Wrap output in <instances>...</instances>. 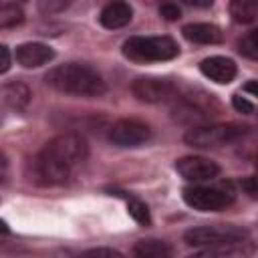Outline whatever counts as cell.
I'll use <instances>...</instances> for the list:
<instances>
[{"instance_id": "8992f818", "label": "cell", "mask_w": 258, "mask_h": 258, "mask_svg": "<svg viewBox=\"0 0 258 258\" xmlns=\"http://www.w3.org/2000/svg\"><path fill=\"white\" fill-rule=\"evenodd\" d=\"M244 131H246L244 127L234 123H210V125L191 127L183 135V141L196 149H212L236 141L238 137L244 135Z\"/></svg>"}, {"instance_id": "484cf974", "label": "cell", "mask_w": 258, "mask_h": 258, "mask_svg": "<svg viewBox=\"0 0 258 258\" xmlns=\"http://www.w3.org/2000/svg\"><path fill=\"white\" fill-rule=\"evenodd\" d=\"M0 73H6L8 69H10V52H8V46L6 44H2L0 46Z\"/></svg>"}, {"instance_id": "d4e9b609", "label": "cell", "mask_w": 258, "mask_h": 258, "mask_svg": "<svg viewBox=\"0 0 258 258\" xmlns=\"http://www.w3.org/2000/svg\"><path fill=\"white\" fill-rule=\"evenodd\" d=\"M232 105H234V109H236V111L246 113V115L254 111V105H252L246 97H242V95H234V97H232Z\"/></svg>"}, {"instance_id": "603a6c76", "label": "cell", "mask_w": 258, "mask_h": 258, "mask_svg": "<svg viewBox=\"0 0 258 258\" xmlns=\"http://www.w3.org/2000/svg\"><path fill=\"white\" fill-rule=\"evenodd\" d=\"M81 258H125V256H123L119 250H115V248H105V246H101V248H91V250L83 252Z\"/></svg>"}, {"instance_id": "cb8c5ba5", "label": "cell", "mask_w": 258, "mask_h": 258, "mask_svg": "<svg viewBox=\"0 0 258 258\" xmlns=\"http://www.w3.org/2000/svg\"><path fill=\"white\" fill-rule=\"evenodd\" d=\"M159 16L171 22V20H177V18L181 16V10H179L177 4H173V2H165V4L159 6Z\"/></svg>"}, {"instance_id": "4fadbf2b", "label": "cell", "mask_w": 258, "mask_h": 258, "mask_svg": "<svg viewBox=\"0 0 258 258\" xmlns=\"http://www.w3.org/2000/svg\"><path fill=\"white\" fill-rule=\"evenodd\" d=\"M256 246L252 244L250 238L240 240V242H232V244H222V246H214V248H202L198 254L189 256V258H250L254 254Z\"/></svg>"}, {"instance_id": "ba28073f", "label": "cell", "mask_w": 258, "mask_h": 258, "mask_svg": "<svg viewBox=\"0 0 258 258\" xmlns=\"http://www.w3.org/2000/svg\"><path fill=\"white\" fill-rule=\"evenodd\" d=\"M109 139L117 147H141L151 139V129L139 119H119L109 129Z\"/></svg>"}, {"instance_id": "30bf717a", "label": "cell", "mask_w": 258, "mask_h": 258, "mask_svg": "<svg viewBox=\"0 0 258 258\" xmlns=\"http://www.w3.org/2000/svg\"><path fill=\"white\" fill-rule=\"evenodd\" d=\"M131 93L143 103H161L175 97V85L161 77H139L131 85Z\"/></svg>"}, {"instance_id": "6da1fadb", "label": "cell", "mask_w": 258, "mask_h": 258, "mask_svg": "<svg viewBox=\"0 0 258 258\" xmlns=\"http://www.w3.org/2000/svg\"><path fill=\"white\" fill-rule=\"evenodd\" d=\"M87 141L77 133L52 137L32 159V175L40 185H60L69 181L87 161Z\"/></svg>"}, {"instance_id": "83f0119b", "label": "cell", "mask_w": 258, "mask_h": 258, "mask_svg": "<svg viewBox=\"0 0 258 258\" xmlns=\"http://www.w3.org/2000/svg\"><path fill=\"white\" fill-rule=\"evenodd\" d=\"M244 93H248L252 97H258V81H248L244 85Z\"/></svg>"}, {"instance_id": "52a82bcc", "label": "cell", "mask_w": 258, "mask_h": 258, "mask_svg": "<svg viewBox=\"0 0 258 258\" xmlns=\"http://www.w3.org/2000/svg\"><path fill=\"white\" fill-rule=\"evenodd\" d=\"M218 111V103L212 99V95H181L179 99L175 97V119H179L181 123H194V127H198V123L210 119L212 115H216Z\"/></svg>"}, {"instance_id": "ffe728a7", "label": "cell", "mask_w": 258, "mask_h": 258, "mask_svg": "<svg viewBox=\"0 0 258 258\" xmlns=\"http://www.w3.org/2000/svg\"><path fill=\"white\" fill-rule=\"evenodd\" d=\"M238 52L246 58L258 60V28L246 32L240 40H238Z\"/></svg>"}, {"instance_id": "7c38bea8", "label": "cell", "mask_w": 258, "mask_h": 258, "mask_svg": "<svg viewBox=\"0 0 258 258\" xmlns=\"http://www.w3.org/2000/svg\"><path fill=\"white\" fill-rule=\"evenodd\" d=\"M200 71L204 77H208L210 81L218 83V85H228L234 81L238 69L236 62L232 58L226 56H208L200 62Z\"/></svg>"}, {"instance_id": "5b68a950", "label": "cell", "mask_w": 258, "mask_h": 258, "mask_svg": "<svg viewBox=\"0 0 258 258\" xmlns=\"http://www.w3.org/2000/svg\"><path fill=\"white\" fill-rule=\"evenodd\" d=\"M248 238V230L236 224H208L191 228L183 234L185 244L194 248H214L222 244H232Z\"/></svg>"}, {"instance_id": "44dd1931", "label": "cell", "mask_w": 258, "mask_h": 258, "mask_svg": "<svg viewBox=\"0 0 258 258\" xmlns=\"http://www.w3.org/2000/svg\"><path fill=\"white\" fill-rule=\"evenodd\" d=\"M127 210H129L131 218H133L137 224H141V226H149V224H151L149 208H147L141 200H137V198H129V200H127Z\"/></svg>"}, {"instance_id": "3957f363", "label": "cell", "mask_w": 258, "mask_h": 258, "mask_svg": "<svg viewBox=\"0 0 258 258\" xmlns=\"http://www.w3.org/2000/svg\"><path fill=\"white\" fill-rule=\"evenodd\" d=\"M123 54L135 62H161L179 54L171 36H131L123 42Z\"/></svg>"}, {"instance_id": "e0dca14e", "label": "cell", "mask_w": 258, "mask_h": 258, "mask_svg": "<svg viewBox=\"0 0 258 258\" xmlns=\"http://www.w3.org/2000/svg\"><path fill=\"white\" fill-rule=\"evenodd\" d=\"M2 99H4V105L20 111L30 101V89L24 83H18V81L16 83H8L2 89Z\"/></svg>"}, {"instance_id": "277c9868", "label": "cell", "mask_w": 258, "mask_h": 258, "mask_svg": "<svg viewBox=\"0 0 258 258\" xmlns=\"http://www.w3.org/2000/svg\"><path fill=\"white\" fill-rule=\"evenodd\" d=\"M183 202L200 212H220L226 210L234 198H236V189L232 185V181H220V183H212V185H187L183 187Z\"/></svg>"}, {"instance_id": "9c48e42d", "label": "cell", "mask_w": 258, "mask_h": 258, "mask_svg": "<svg viewBox=\"0 0 258 258\" xmlns=\"http://www.w3.org/2000/svg\"><path fill=\"white\" fill-rule=\"evenodd\" d=\"M175 171L185 181L204 183V181H212L218 177L220 165L208 157H202V155H185V157L175 161Z\"/></svg>"}, {"instance_id": "7402d4cb", "label": "cell", "mask_w": 258, "mask_h": 258, "mask_svg": "<svg viewBox=\"0 0 258 258\" xmlns=\"http://www.w3.org/2000/svg\"><path fill=\"white\" fill-rule=\"evenodd\" d=\"M240 185H242V189H244L246 196H250L252 200H258V159H256V169H254V173L248 175V177H244V179L240 181Z\"/></svg>"}, {"instance_id": "d6986e66", "label": "cell", "mask_w": 258, "mask_h": 258, "mask_svg": "<svg viewBox=\"0 0 258 258\" xmlns=\"http://www.w3.org/2000/svg\"><path fill=\"white\" fill-rule=\"evenodd\" d=\"M24 20V12L18 4H12V2H4L0 6V28H10V26H16Z\"/></svg>"}, {"instance_id": "8fae6325", "label": "cell", "mask_w": 258, "mask_h": 258, "mask_svg": "<svg viewBox=\"0 0 258 258\" xmlns=\"http://www.w3.org/2000/svg\"><path fill=\"white\" fill-rule=\"evenodd\" d=\"M14 58L24 69H38L54 58V50L42 42H22L16 46Z\"/></svg>"}, {"instance_id": "5bb4252c", "label": "cell", "mask_w": 258, "mask_h": 258, "mask_svg": "<svg viewBox=\"0 0 258 258\" xmlns=\"http://www.w3.org/2000/svg\"><path fill=\"white\" fill-rule=\"evenodd\" d=\"M133 18V8L127 2H109L107 6H103L101 14H99V22L101 26L115 30V28H123L131 22Z\"/></svg>"}, {"instance_id": "2e32d148", "label": "cell", "mask_w": 258, "mask_h": 258, "mask_svg": "<svg viewBox=\"0 0 258 258\" xmlns=\"http://www.w3.org/2000/svg\"><path fill=\"white\" fill-rule=\"evenodd\" d=\"M133 258H171V250L163 240H139L133 248Z\"/></svg>"}, {"instance_id": "ac0fdd59", "label": "cell", "mask_w": 258, "mask_h": 258, "mask_svg": "<svg viewBox=\"0 0 258 258\" xmlns=\"http://www.w3.org/2000/svg\"><path fill=\"white\" fill-rule=\"evenodd\" d=\"M230 16L238 24H250L258 18V0H234L228 6Z\"/></svg>"}, {"instance_id": "4316f807", "label": "cell", "mask_w": 258, "mask_h": 258, "mask_svg": "<svg viewBox=\"0 0 258 258\" xmlns=\"http://www.w3.org/2000/svg\"><path fill=\"white\" fill-rule=\"evenodd\" d=\"M67 6H69V2H42L40 4V8L42 10H48V12L50 10H64Z\"/></svg>"}, {"instance_id": "7a4b0ae2", "label": "cell", "mask_w": 258, "mask_h": 258, "mask_svg": "<svg viewBox=\"0 0 258 258\" xmlns=\"http://www.w3.org/2000/svg\"><path fill=\"white\" fill-rule=\"evenodd\" d=\"M44 81L54 91L75 97H99L107 91L103 77L93 67L83 62L58 64L44 75Z\"/></svg>"}, {"instance_id": "9a60e30c", "label": "cell", "mask_w": 258, "mask_h": 258, "mask_svg": "<svg viewBox=\"0 0 258 258\" xmlns=\"http://www.w3.org/2000/svg\"><path fill=\"white\" fill-rule=\"evenodd\" d=\"M183 36L198 44H218L222 42L224 34L216 24L210 22H191L183 26Z\"/></svg>"}]
</instances>
